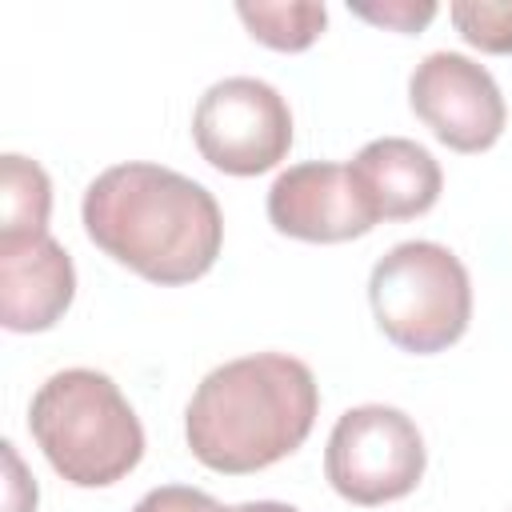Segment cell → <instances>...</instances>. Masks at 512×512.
Returning <instances> with one entry per match:
<instances>
[{
  "mask_svg": "<svg viewBox=\"0 0 512 512\" xmlns=\"http://www.w3.org/2000/svg\"><path fill=\"white\" fill-rule=\"evenodd\" d=\"M456 32L480 52H512V0H460L448 8Z\"/></svg>",
  "mask_w": 512,
  "mask_h": 512,
  "instance_id": "obj_13",
  "label": "cell"
},
{
  "mask_svg": "<svg viewBox=\"0 0 512 512\" xmlns=\"http://www.w3.org/2000/svg\"><path fill=\"white\" fill-rule=\"evenodd\" d=\"M412 112L452 152H484L500 140L508 108L492 72L460 52H432L408 80Z\"/></svg>",
  "mask_w": 512,
  "mask_h": 512,
  "instance_id": "obj_7",
  "label": "cell"
},
{
  "mask_svg": "<svg viewBox=\"0 0 512 512\" xmlns=\"http://www.w3.org/2000/svg\"><path fill=\"white\" fill-rule=\"evenodd\" d=\"M356 16H364V20H372V24H384V28H396V32H416V28H424L432 16H436V4H384V8H372V4H356L352 8Z\"/></svg>",
  "mask_w": 512,
  "mask_h": 512,
  "instance_id": "obj_15",
  "label": "cell"
},
{
  "mask_svg": "<svg viewBox=\"0 0 512 512\" xmlns=\"http://www.w3.org/2000/svg\"><path fill=\"white\" fill-rule=\"evenodd\" d=\"M320 412L316 376L284 352H256L212 368L184 412L192 456L224 476H248L292 456Z\"/></svg>",
  "mask_w": 512,
  "mask_h": 512,
  "instance_id": "obj_2",
  "label": "cell"
},
{
  "mask_svg": "<svg viewBox=\"0 0 512 512\" xmlns=\"http://www.w3.org/2000/svg\"><path fill=\"white\" fill-rule=\"evenodd\" d=\"M28 432L48 464L76 488H108L144 456V428L96 368H64L40 384L28 408Z\"/></svg>",
  "mask_w": 512,
  "mask_h": 512,
  "instance_id": "obj_3",
  "label": "cell"
},
{
  "mask_svg": "<svg viewBox=\"0 0 512 512\" xmlns=\"http://www.w3.org/2000/svg\"><path fill=\"white\" fill-rule=\"evenodd\" d=\"M76 296L72 256L44 236H0V324L48 332Z\"/></svg>",
  "mask_w": 512,
  "mask_h": 512,
  "instance_id": "obj_9",
  "label": "cell"
},
{
  "mask_svg": "<svg viewBox=\"0 0 512 512\" xmlns=\"http://www.w3.org/2000/svg\"><path fill=\"white\" fill-rule=\"evenodd\" d=\"M80 216L100 252L152 284L200 280L224 244V216L212 192L144 160L104 168L88 184Z\"/></svg>",
  "mask_w": 512,
  "mask_h": 512,
  "instance_id": "obj_1",
  "label": "cell"
},
{
  "mask_svg": "<svg viewBox=\"0 0 512 512\" xmlns=\"http://www.w3.org/2000/svg\"><path fill=\"white\" fill-rule=\"evenodd\" d=\"M132 512H236V508H224L220 500H212L208 492L188 488V484H160L148 496H140V504Z\"/></svg>",
  "mask_w": 512,
  "mask_h": 512,
  "instance_id": "obj_14",
  "label": "cell"
},
{
  "mask_svg": "<svg viewBox=\"0 0 512 512\" xmlns=\"http://www.w3.org/2000/svg\"><path fill=\"white\" fill-rule=\"evenodd\" d=\"M368 304L396 348L432 356L464 336L472 320V284L460 256L444 244L404 240L376 260Z\"/></svg>",
  "mask_w": 512,
  "mask_h": 512,
  "instance_id": "obj_4",
  "label": "cell"
},
{
  "mask_svg": "<svg viewBox=\"0 0 512 512\" xmlns=\"http://www.w3.org/2000/svg\"><path fill=\"white\" fill-rule=\"evenodd\" d=\"M192 140L216 172L260 176L292 148L288 100L256 76L216 80L192 112Z\"/></svg>",
  "mask_w": 512,
  "mask_h": 512,
  "instance_id": "obj_6",
  "label": "cell"
},
{
  "mask_svg": "<svg viewBox=\"0 0 512 512\" xmlns=\"http://www.w3.org/2000/svg\"><path fill=\"white\" fill-rule=\"evenodd\" d=\"M348 168L364 184L380 220H412L440 200V184H444L440 164L416 140H404V136L372 140L356 152Z\"/></svg>",
  "mask_w": 512,
  "mask_h": 512,
  "instance_id": "obj_10",
  "label": "cell"
},
{
  "mask_svg": "<svg viewBox=\"0 0 512 512\" xmlns=\"http://www.w3.org/2000/svg\"><path fill=\"white\" fill-rule=\"evenodd\" d=\"M236 16L248 24L252 40L276 48V52H304L328 24L324 4H240Z\"/></svg>",
  "mask_w": 512,
  "mask_h": 512,
  "instance_id": "obj_12",
  "label": "cell"
},
{
  "mask_svg": "<svg viewBox=\"0 0 512 512\" xmlns=\"http://www.w3.org/2000/svg\"><path fill=\"white\" fill-rule=\"evenodd\" d=\"M52 212V184L48 172L8 152L0 160V236H44Z\"/></svg>",
  "mask_w": 512,
  "mask_h": 512,
  "instance_id": "obj_11",
  "label": "cell"
},
{
  "mask_svg": "<svg viewBox=\"0 0 512 512\" xmlns=\"http://www.w3.org/2000/svg\"><path fill=\"white\" fill-rule=\"evenodd\" d=\"M424 460V436L412 416L392 404H360L336 420L324 448V476L344 500L376 508L408 496L424 476Z\"/></svg>",
  "mask_w": 512,
  "mask_h": 512,
  "instance_id": "obj_5",
  "label": "cell"
},
{
  "mask_svg": "<svg viewBox=\"0 0 512 512\" xmlns=\"http://www.w3.org/2000/svg\"><path fill=\"white\" fill-rule=\"evenodd\" d=\"M236 512H300V508L280 504V500H248V504H236Z\"/></svg>",
  "mask_w": 512,
  "mask_h": 512,
  "instance_id": "obj_16",
  "label": "cell"
},
{
  "mask_svg": "<svg viewBox=\"0 0 512 512\" xmlns=\"http://www.w3.org/2000/svg\"><path fill=\"white\" fill-rule=\"evenodd\" d=\"M268 220L292 240L340 244L372 232L380 224V212L348 164L308 160L272 180Z\"/></svg>",
  "mask_w": 512,
  "mask_h": 512,
  "instance_id": "obj_8",
  "label": "cell"
}]
</instances>
